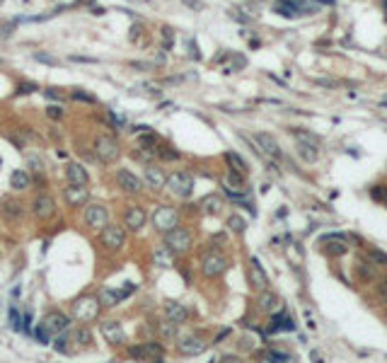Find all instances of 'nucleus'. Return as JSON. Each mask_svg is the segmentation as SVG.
Here are the masks:
<instances>
[{
    "mask_svg": "<svg viewBox=\"0 0 387 363\" xmlns=\"http://www.w3.org/2000/svg\"><path fill=\"white\" fill-rule=\"evenodd\" d=\"M259 305H262L266 313H274V310H279V298H276L274 293H264L262 300H259Z\"/></svg>",
    "mask_w": 387,
    "mask_h": 363,
    "instance_id": "34",
    "label": "nucleus"
},
{
    "mask_svg": "<svg viewBox=\"0 0 387 363\" xmlns=\"http://www.w3.org/2000/svg\"><path fill=\"white\" fill-rule=\"evenodd\" d=\"M94 153H97V158L102 160V162H114V160L119 158V143L116 138H111V136H99L97 141H94Z\"/></svg>",
    "mask_w": 387,
    "mask_h": 363,
    "instance_id": "6",
    "label": "nucleus"
},
{
    "mask_svg": "<svg viewBox=\"0 0 387 363\" xmlns=\"http://www.w3.org/2000/svg\"><path fill=\"white\" fill-rule=\"evenodd\" d=\"M31 213H34L39 221H48V218H53V213H56V201H53V196H48V194H39V196L34 199V204H31Z\"/></svg>",
    "mask_w": 387,
    "mask_h": 363,
    "instance_id": "10",
    "label": "nucleus"
},
{
    "mask_svg": "<svg viewBox=\"0 0 387 363\" xmlns=\"http://www.w3.org/2000/svg\"><path fill=\"white\" fill-rule=\"evenodd\" d=\"M177 223H179V216H177V211L170 208V206H157L153 213V225L160 230V233H170L172 228H177Z\"/></svg>",
    "mask_w": 387,
    "mask_h": 363,
    "instance_id": "3",
    "label": "nucleus"
},
{
    "mask_svg": "<svg viewBox=\"0 0 387 363\" xmlns=\"http://www.w3.org/2000/svg\"><path fill=\"white\" fill-rule=\"evenodd\" d=\"M157 155L162 160H179V153H177V150H170L167 145H157Z\"/></svg>",
    "mask_w": 387,
    "mask_h": 363,
    "instance_id": "37",
    "label": "nucleus"
},
{
    "mask_svg": "<svg viewBox=\"0 0 387 363\" xmlns=\"http://www.w3.org/2000/svg\"><path fill=\"white\" fill-rule=\"evenodd\" d=\"M182 2H184V5H189L191 10H201V7H203V5L199 2V0H182Z\"/></svg>",
    "mask_w": 387,
    "mask_h": 363,
    "instance_id": "52",
    "label": "nucleus"
},
{
    "mask_svg": "<svg viewBox=\"0 0 387 363\" xmlns=\"http://www.w3.org/2000/svg\"><path fill=\"white\" fill-rule=\"evenodd\" d=\"M254 141L259 143V150H264L269 158L281 160V148H279V143H276L274 136H269V133H257V136H254Z\"/></svg>",
    "mask_w": 387,
    "mask_h": 363,
    "instance_id": "17",
    "label": "nucleus"
},
{
    "mask_svg": "<svg viewBox=\"0 0 387 363\" xmlns=\"http://www.w3.org/2000/svg\"><path fill=\"white\" fill-rule=\"evenodd\" d=\"M85 221H87L90 228L102 230V228L109 223V208L107 206H102V204H90L87 208H85Z\"/></svg>",
    "mask_w": 387,
    "mask_h": 363,
    "instance_id": "9",
    "label": "nucleus"
},
{
    "mask_svg": "<svg viewBox=\"0 0 387 363\" xmlns=\"http://www.w3.org/2000/svg\"><path fill=\"white\" fill-rule=\"evenodd\" d=\"M368 259H371L373 264H387V254H385V252H380V250H371Z\"/></svg>",
    "mask_w": 387,
    "mask_h": 363,
    "instance_id": "38",
    "label": "nucleus"
},
{
    "mask_svg": "<svg viewBox=\"0 0 387 363\" xmlns=\"http://www.w3.org/2000/svg\"><path fill=\"white\" fill-rule=\"evenodd\" d=\"M128 356L131 359H143V361H162L165 349H162V344H157V342H145L140 347L128 349Z\"/></svg>",
    "mask_w": 387,
    "mask_h": 363,
    "instance_id": "4",
    "label": "nucleus"
},
{
    "mask_svg": "<svg viewBox=\"0 0 387 363\" xmlns=\"http://www.w3.org/2000/svg\"><path fill=\"white\" fill-rule=\"evenodd\" d=\"M34 90H36V85H34V82H22L17 92H19V95H29V92H34Z\"/></svg>",
    "mask_w": 387,
    "mask_h": 363,
    "instance_id": "46",
    "label": "nucleus"
},
{
    "mask_svg": "<svg viewBox=\"0 0 387 363\" xmlns=\"http://www.w3.org/2000/svg\"><path fill=\"white\" fill-rule=\"evenodd\" d=\"M124 240H126V233H124V228L121 225H104L102 228V242H104V247L107 250H121L124 247Z\"/></svg>",
    "mask_w": 387,
    "mask_h": 363,
    "instance_id": "8",
    "label": "nucleus"
},
{
    "mask_svg": "<svg viewBox=\"0 0 387 363\" xmlns=\"http://www.w3.org/2000/svg\"><path fill=\"white\" fill-rule=\"evenodd\" d=\"M75 339H77V344H87V342H90V332H87V330H80Z\"/></svg>",
    "mask_w": 387,
    "mask_h": 363,
    "instance_id": "48",
    "label": "nucleus"
},
{
    "mask_svg": "<svg viewBox=\"0 0 387 363\" xmlns=\"http://www.w3.org/2000/svg\"><path fill=\"white\" fill-rule=\"evenodd\" d=\"M48 337H51V334H48V332L44 330L41 325H39V330H36V339H39L41 344H48Z\"/></svg>",
    "mask_w": 387,
    "mask_h": 363,
    "instance_id": "47",
    "label": "nucleus"
},
{
    "mask_svg": "<svg viewBox=\"0 0 387 363\" xmlns=\"http://www.w3.org/2000/svg\"><path fill=\"white\" fill-rule=\"evenodd\" d=\"M201 211L203 213H208V216H216L223 211V199L218 196V194H211V196H206L201 199Z\"/></svg>",
    "mask_w": 387,
    "mask_h": 363,
    "instance_id": "26",
    "label": "nucleus"
},
{
    "mask_svg": "<svg viewBox=\"0 0 387 363\" xmlns=\"http://www.w3.org/2000/svg\"><path fill=\"white\" fill-rule=\"evenodd\" d=\"M99 298H90V296H82L73 303V317L77 322H92L99 315Z\"/></svg>",
    "mask_w": 387,
    "mask_h": 363,
    "instance_id": "1",
    "label": "nucleus"
},
{
    "mask_svg": "<svg viewBox=\"0 0 387 363\" xmlns=\"http://www.w3.org/2000/svg\"><path fill=\"white\" fill-rule=\"evenodd\" d=\"M228 225H230L232 233H245V228H247L245 218H240V216H230V218H228Z\"/></svg>",
    "mask_w": 387,
    "mask_h": 363,
    "instance_id": "36",
    "label": "nucleus"
},
{
    "mask_svg": "<svg viewBox=\"0 0 387 363\" xmlns=\"http://www.w3.org/2000/svg\"><path fill=\"white\" fill-rule=\"evenodd\" d=\"M133 158H136V160H143V162H148V160L153 158V153H150L148 148H143V150H136V153H133Z\"/></svg>",
    "mask_w": 387,
    "mask_h": 363,
    "instance_id": "43",
    "label": "nucleus"
},
{
    "mask_svg": "<svg viewBox=\"0 0 387 363\" xmlns=\"http://www.w3.org/2000/svg\"><path fill=\"white\" fill-rule=\"evenodd\" d=\"M167 187H170V191L174 196L186 199L194 191V179H191V174H186V172H174L167 177Z\"/></svg>",
    "mask_w": 387,
    "mask_h": 363,
    "instance_id": "5",
    "label": "nucleus"
},
{
    "mask_svg": "<svg viewBox=\"0 0 387 363\" xmlns=\"http://www.w3.org/2000/svg\"><path fill=\"white\" fill-rule=\"evenodd\" d=\"M102 337L107 339L109 344H124L126 342V334H124L121 325H119L116 320H107V322H102Z\"/></svg>",
    "mask_w": 387,
    "mask_h": 363,
    "instance_id": "15",
    "label": "nucleus"
},
{
    "mask_svg": "<svg viewBox=\"0 0 387 363\" xmlns=\"http://www.w3.org/2000/svg\"><path fill=\"white\" fill-rule=\"evenodd\" d=\"M0 213L5 216V221H12L17 223L19 218H22V213H24V206H22V201H17V199H2L0 201Z\"/></svg>",
    "mask_w": 387,
    "mask_h": 363,
    "instance_id": "14",
    "label": "nucleus"
},
{
    "mask_svg": "<svg viewBox=\"0 0 387 363\" xmlns=\"http://www.w3.org/2000/svg\"><path fill=\"white\" fill-rule=\"evenodd\" d=\"M157 145V138H155L153 133H145V136H140V148H153Z\"/></svg>",
    "mask_w": 387,
    "mask_h": 363,
    "instance_id": "41",
    "label": "nucleus"
},
{
    "mask_svg": "<svg viewBox=\"0 0 387 363\" xmlns=\"http://www.w3.org/2000/svg\"><path fill=\"white\" fill-rule=\"evenodd\" d=\"M34 58H36L39 63H46V65H58L61 63L58 58H53V56H48V53H34Z\"/></svg>",
    "mask_w": 387,
    "mask_h": 363,
    "instance_id": "39",
    "label": "nucleus"
},
{
    "mask_svg": "<svg viewBox=\"0 0 387 363\" xmlns=\"http://www.w3.org/2000/svg\"><path fill=\"white\" fill-rule=\"evenodd\" d=\"M46 97H51V99H63V95L56 90V87H48L46 90Z\"/></svg>",
    "mask_w": 387,
    "mask_h": 363,
    "instance_id": "51",
    "label": "nucleus"
},
{
    "mask_svg": "<svg viewBox=\"0 0 387 363\" xmlns=\"http://www.w3.org/2000/svg\"><path fill=\"white\" fill-rule=\"evenodd\" d=\"M249 284L254 286L257 291H264L266 284H269V279H266V274H264V269L259 267V262H257V259H252V262H249Z\"/></svg>",
    "mask_w": 387,
    "mask_h": 363,
    "instance_id": "21",
    "label": "nucleus"
},
{
    "mask_svg": "<svg viewBox=\"0 0 387 363\" xmlns=\"http://www.w3.org/2000/svg\"><path fill=\"white\" fill-rule=\"evenodd\" d=\"M10 184H12V189H17V191L29 189V187H31L29 172H24V170H15V172H12V177H10Z\"/></svg>",
    "mask_w": 387,
    "mask_h": 363,
    "instance_id": "27",
    "label": "nucleus"
},
{
    "mask_svg": "<svg viewBox=\"0 0 387 363\" xmlns=\"http://www.w3.org/2000/svg\"><path fill=\"white\" fill-rule=\"evenodd\" d=\"M380 119H383V121H387V111L380 109Z\"/></svg>",
    "mask_w": 387,
    "mask_h": 363,
    "instance_id": "55",
    "label": "nucleus"
},
{
    "mask_svg": "<svg viewBox=\"0 0 387 363\" xmlns=\"http://www.w3.org/2000/svg\"><path fill=\"white\" fill-rule=\"evenodd\" d=\"M223 184H225L228 194H240V191H245V179H242V174L235 172V170L228 172V177L223 179Z\"/></svg>",
    "mask_w": 387,
    "mask_h": 363,
    "instance_id": "25",
    "label": "nucleus"
},
{
    "mask_svg": "<svg viewBox=\"0 0 387 363\" xmlns=\"http://www.w3.org/2000/svg\"><path fill=\"white\" fill-rule=\"evenodd\" d=\"M145 182H148L153 189H162V187L167 184V177H165V172H162L160 167L145 165Z\"/></svg>",
    "mask_w": 387,
    "mask_h": 363,
    "instance_id": "22",
    "label": "nucleus"
},
{
    "mask_svg": "<svg viewBox=\"0 0 387 363\" xmlns=\"http://www.w3.org/2000/svg\"><path fill=\"white\" fill-rule=\"evenodd\" d=\"M295 325H293V320L288 315H276L274 320H271V327L269 330L271 332H279V330H293Z\"/></svg>",
    "mask_w": 387,
    "mask_h": 363,
    "instance_id": "31",
    "label": "nucleus"
},
{
    "mask_svg": "<svg viewBox=\"0 0 387 363\" xmlns=\"http://www.w3.org/2000/svg\"><path fill=\"white\" fill-rule=\"evenodd\" d=\"M116 182H119V187H121L124 191H128V194H138V191L143 189L140 179L133 172H128V170H119V174H116Z\"/></svg>",
    "mask_w": 387,
    "mask_h": 363,
    "instance_id": "19",
    "label": "nucleus"
},
{
    "mask_svg": "<svg viewBox=\"0 0 387 363\" xmlns=\"http://www.w3.org/2000/svg\"><path fill=\"white\" fill-rule=\"evenodd\" d=\"M225 269H228V259H225L223 254L211 252V254H206V257H203V262H201L203 276L216 279V276H220V274H225Z\"/></svg>",
    "mask_w": 387,
    "mask_h": 363,
    "instance_id": "7",
    "label": "nucleus"
},
{
    "mask_svg": "<svg viewBox=\"0 0 387 363\" xmlns=\"http://www.w3.org/2000/svg\"><path fill=\"white\" fill-rule=\"evenodd\" d=\"M177 327H179V325L165 320V322H160V334H162L165 339H174V337H177Z\"/></svg>",
    "mask_w": 387,
    "mask_h": 363,
    "instance_id": "35",
    "label": "nucleus"
},
{
    "mask_svg": "<svg viewBox=\"0 0 387 363\" xmlns=\"http://www.w3.org/2000/svg\"><path fill=\"white\" fill-rule=\"evenodd\" d=\"M155 264L157 267H162V269H167V267H172V254H170V247L167 245H162V247H157L155 250Z\"/></svg>",
    "mask_w": 387,
    "mask_h": 363,
    "instance_id": "29",
    "label": "nucleus"
},
{
    "mask_svg": "<svg viewBox=\"0 0 387 363\" xmlns=\"http://www.w3.org/2000/svg\"><path fill=\"white\" fill-rule=\"evenodd\" d=\"M31 165H34V167H31L34 172H41V165H39V160H34V158H31Z\"/></svg>",
    "mask_w": 387,
    "mask_h": 363,
    "instance_id": "54",
    "label": "nucleus"
},
{
    "mask_svg": "<svg viewBox=\"0 0 387 363\" xmlns=\"http://www.w3.org/2000/svg\"><path fill=\"white\" fill-rule=\"evenodd\" d=\"M10 325H12L15 330H19V315H17V310H15V308L10 310Z\"/></svg>",
    "mask_w": 387,
    "mask_h": 363,
    "instance_id": "50",
    "label": "nucleus"
},
{
    "mask_svg": "<svg viewBox=\"0 0 387 363\" xmlns=\"http://www.w3.org/2000/svg\"><path fill=\"white\" fill-rule=\"evenodd\" d=\"M73 99L77 102H87V104H94V97L90 92H82V90H73Z\"/></svg>",
    "mask_w": 387,
    "mask_h": 363,
    "instance_id": "40",
    "label": "nucleus"
},
{
    "mask_svg": "<svg viewBox=\"0 0 387 363\" xmlns=\"http://www.w3.org/2000/svg\"><path fill=\"white\" fill-rule=\"evenodd\" d=\"M380 293H383V296L387 298V276L383 279V281H380Z\"/></svg>",
    "mask_w": 387,
    "mask_h": 363,
    "instance_id": "53",
    "label": "nucleus"
},
{
    "mask_svg": "<svg viewBox=\"0 0 387 363\" xmlns=\"http://www.w3.org/2000/svg\"><path fill=\"white\" fill-rule=\"evenodd\" d=\"M131 291H133V286H131V284L126 286V291H114V288H102L97 298H99V303H102V305H107V308H114V305H116V303H121V300H124L126 296L131 293Z\"/></svg>",
    "mask_w": 387,
    "mask_h": 363,
    "instance_id": "16",
    "label": "nucleus"
},
{
    "mask_svg": "<svg viewBox=\"0 0 387 363\" xmlns=\"http://www.w3.org/2000/svg\"><path fill=\"white\" fill-rule=\"evenodd\" d=\"M356 274L361 281H373L375 279V271H373L371 264H366V262H358L356 264Z\"/></svg>",
    "mask_w": 387,
    "mask_h": 363,
    "instance_id": "33",
    "label": "nucleus"
},
{
    "mask_svg": "<svg viewBox=\"0 0 387 363\" xmlns=\"http://www.w3.org/2000/svg\"><path fill=\"white\" fill-rule=\"evenodd\" d=\"M266 356L274 359V361H288V354H281V351H269Z\"/></svg>",
    "mask_w": 387,
    "mask_h": 363,
    "instance_id": "49",
    "label": "nucleus"
},
{
    "mask_svg": "<svg viewBox=\"0 0 387 363\" xmlns=\"http://www.w3.org/2000/svg\"><path fill=\"white\" fill-rule=\"evenodd\" d=\"M274 10H276L279 15L293 17V15H298L300 10H305V5H300V2H295V0H276Z\"/></svg>",
    "mask_w": 387,
    "mask_h": 363,
    "instance_id": "24",
    "label": "nucleus"
},
{
    "mask_svg": "<svg viewBox=\"0 0 387 363\" xmlns=\"http://www.w3.org/2000/svg\"><path fill=\"white\" fill-rule=\"evenodd\" d=\"M53 349H56V351H61V354H65V351H68V339H65V337H58V339H56V344H53Z\"/></svg>",
    "mask_w": 387,
    "mask_h": 363,
    "instance_id": "45",
    "label": "nucleus"
},
{
    "mask_svg": "<svg viewBox=\"0 0 387 363\" xmlns=\"http://www.w3.org/2000/svg\"><path fill=\"white\" fill-rule=\"evenodd\" d=\"M68 325H70L68 315H63V313H58V310H53V313L44 315V320H41V327H44L48 334H61V332L68 330Z\"/></svg>",
    "mask_w": 387,
    "mask_h": 363,
    "instance_id": "11",
    "label": "nucleus"
},
{
    "mask_svg": "<svg viewBox=\"0 0 387 363\" xmlns=\"http://www.w3.org/2000/svg\"><path fill=\"white\" fill-rule=\"evenodd\" d=\"M177 347H179V351L184 356H199V354L206 351V342L201 337H196V334H186V337H179Z\"/></svg>",
    "mask_w": 387,
    "mask_h": 363,
    "instance_id": "12",
    "label": "nucleus"
},
{
    "mask_svg": "<svg viewBox=\"0 0 387 363\" xmlns=\"http://www.w3.org/2000/svg\"><path fill=\"white\" fill-rule=\"evenodd\" d=\"M70 61H75V63H97V58H92V56H77V53H70Z\"/></svg>",
    "mask_w": 387,
    "mask_h": 363,
    "instance_id": "42",
    "label": "nucleus"
},
{
    "mask_svg": "<svg viewBox=\"0 0 387 363\" xmlns=\"http://www.w3.org/2000/svg\"><path fill=\"white\" fill-rule=\"evenodd\" d=\"M165 317L174 322V325H184L186 317H189V310H186L182 303H174V300H167L165 303Z\"/></svg>",
    "mask_w": 387,
    "mask_h": 363,
    "instance_id": "18",
    "label": "nucleus"
},
{
    "mask_svg": "<svg viewBox=\"0 0 387 363\" xmlns=\"http://www.w3.org/2000/svg\"><path fill=\"white\" fill-rule=\"evenodd\" d=\"M291 133L295 136V141H298V143H308V145H315V148H322V141H320L315 133H310V131H303V128H293Z\"/></svg>",
    "mask_w": 387,
    "mask_h": 363,
    "instance_id": "28",
    "label": "nucleus"
},
{
    "mask_svg": "<svg viewBox=\"0 0 387 363\" xmlns=\"http://www.w3.org/2000/svg\"><path fill=\"white\" fill-rule=\"evenodd\" d=\"M165 245L172 254H186L191 250V233L184 228H172L170 233H165Z\"/></svg>",
    "mask_w": 387,
    "mask_h": 363,
    "instance_id": "2",
    "label": "nucleus"
},
{
    "mask_svg": "<svg viewBox=\"0 0 387 363\" xmlns=\"http://www.w3.org/2000/svg\"><path fill=\"white\" fill-rule=\"evenodd\" d=\"M225 160L230 162V170H235V172H240V174H247V162L240 158L237 153H228V155H225Z\"/></svg>",
    "mask_w": 387,
    "mask_h": 363,
    "instance_id": "32",
    "label": "nucleus"
},
{
    "mask_svg": "<svg viewBox=\"0 0 387 363\" xmlns=\"http://www.w3.org/2000/svg\"><path fill=\"white\" fill-rule=\"evenodd\" d=\"M87 196H90V191H87L85 184H70V187H65V191H63V199L68 201V206L87 204Z\"/></svg>",
    "mask_w": 387,
    "mask_h": 363,
    "instance_id": "13",
    "label": "nucleus"
},
{
    "mask_svg": "<svg viewBox=\"0 0 387 363\" xmlns=\"http://www.w3.org/2000/svg\"><path fill=\"white\" fill-rule=\"evenodd\" d=\"M46 114L51 116V119H61V116H63V107H58V104H51Z\"/></svg>",
    "mask_w": 387,
    "mask_h": 363,
    "instance_id": "44",
    "label": "nucleus"
},
{
    "mask_svg": "<svg viewBox=\"0 0 387 363\" xmlns=\"http://www.w3.org/2000/svg\"><path fill=\"white\" fill-rule=\"evenodd\" d=\"M298 153H300V158L305 160V162H315V160L320 158V148L308 145V143H298Z\"/></svg>",
    "mask_w": 387,
    "mask_h": 363,
    "instance_id": "30",
    "label": "nucleus"
},
{
    "mask_svg": "<svg viewBox=\"0 0 387 363\" xmlns=\"http://www.w3.org/2000/svg\"><path fill=\"white\" fill-rule=\"evenodd\" d=\"M143 225H145V211H143L140 206H131V208L126 211V228L133 230V233H138Z\"/></svg>",
    "mask_w": 387,
    "mask_h": 363,
    "instance_id": "20",
    "label": "nucleus"
},
{
    "mask_svg": "<svg viewBox=\"0 0 387 363\" xmlns=\"http://www.w3.org/2000/svg\"><path fill=\"white\" fill-rule=\"evenodd\" d=\"M65 177H68V182L70 184H87V170L82 167V165H77V162H70L68 167H65Z\"/></svg>",
    "mask_w": 387,
    "mask_h": 363,
    "instance_id": "23",
    "label": "nucleus"
}]
</instances>
